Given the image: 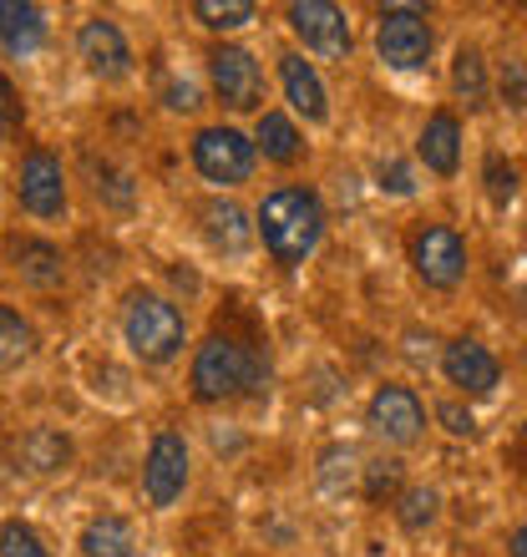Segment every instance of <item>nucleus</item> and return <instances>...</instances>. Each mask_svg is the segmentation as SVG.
I'll use <instances>...</instances> for the list:
<instances>
[{"mask_svg": "<svg viewBox=\"0 0 527 557\" xmlns=\"http://www.w3.org/2000/svg\"><path fill=\"white\" fill-rule=\"evenodd\" d=\"M376 188L381 193H391V198H410L416 193V162L410 158H381L376 162Z\"/></svg>", "mask_w": 527, "mask_h": 557, "instance_id": "nucleus-33", "label": "nucleus"}, {"mask_svg": "<svg viewBox=\"0 0 527 557\" xmlns=\"http://www.w3.org/2000/svg\"><path fill=\"white\" fill-rule=\"evenodd\" d=\"M441 512H446V497H441L437 482H406V492L391 502L395 528L406 532V537H416V543L441 528Z\"/></svg>", "mask_w": 527, "mask_h": 557, "instance_id": "nucleus-21", "label": "nucleus"}, {"mask_svg": "<svg viewBox=\"0 0 527 557\" xmlns=\"http://www.w3.org/2000/svg\"><path fill=\"white\" fill-rule=\"evenodd\" d=\"M406 492V461L395 451H381V456H366L360 461V497L370 507H381V502H395Z\"/></svg>", "mask_w": 527, "mask_h": 557, "instance_id": "nucleus-29", "label": "nucleus"}, {"mask_svg": "<svg viewBox=\"0 0 527 557\" xmlns=\"http://www.w3.org/2000/svg\"><path fill=\"white\" fill-rule=\"evenodd\" d=\"M118 335L127 345V355L147 370H168L183 360V350H193L188 309L177 305L173 294L152 289V284H132L118 299Z\"/></svg>", "mask_w": 527, "mask_h": 557, "instance_id": "nucleus-2", "label": "nucleus"}, {"mask_svg": "<svg viewBox=\"0 0 527 557\" xmlns=\"http://www.w3.org/2000/svg\"><path fill=\"white\" fill-rule=\"evenodd\" d=\"M5 264L26 289H61L66 284V253L41 234H15L5 244Z\"/></svg>", "mask_w": 527, "mask_h": 557, "instance_id": "nucleus-19", "label": "nucleus"}, {"mask_svg": "<svg viewBox=\"0 0 527 557\" xmlns=\"http://www.w3.org/2000/svg\"><path fill=\"white\" fill-rule=\"evenodd\" d=\"M315 486H320L324 497L360 492V451L345 446V441H330V446L315 456Z\"/></svg>", "mask_w": 527, "mask_h": 557, "instance_id": "nucleus-27", "label": "nucleus"}, {"mask_svg": "<svg viewBox=\"0 0 527 557\" xmlns=\"http://www.w3.org/2000/svg\"><path fill=\"white\" fill-rule=\"evenodd\" d=\"M162 107H168V112H183V117H198L208 107V87L204 82H188V76H168V82H162Z\"/></svg>", "mask_w": 527, "mask_h": 557, "instance_id": "nucleus-32", "label": "nucleus"}, {"mask_svg": "<svg viewBox=\"0 0 527 557\" xmlns=\"http://www.w3.org/2000/svg\"><path fill=\"white\" fill-rule=\"evenodd\" d=\"M502 557H527V517H517L513 528L502 532Z\"/></svg>", "mask_w": 527, "mask_h": 557, "instance_id": "nucleus-35", "label": "nucleus"}, {"mask_svg": "<svg viewBox=\"0 0 527 557\" xmlns=\"http://www.w3.org/2000/svg\"><path fill=\"white\" fill-rule=\"evenodd\" d=\"M137 492H143L147 512H173L177 502L193 492V441L177 425H158L147 436Z\"/></svg>", "mask_w": 527, "mask_h": 557, "instance_id": "nucleus-9", "label": "nucleus"}, {"mask_svg": "<svg viewBox=\"0 0 527 557\" xmlns=\"http://www.w3.org/2000/svg\"><path fill=\"white\" fill-rule=\"evenodd\" d=\"M269 381L264 355L234 330H208L188 350V400L193 406H234L244 396H259Z\"/></svg>", "mask_w": 527, "mask_h": 557, "instance_id": "nucleus-3", "label": "nucleus"}, {"mask_svg": "<svg viewBox=\"0 0 527 557\" xmlns=\"http://www.w3.org/2000/svg\"><path fill=\"white\" fill-rule=\"evenodd\" d=\"M188 15L198 30H208V41H238V30L259 21V5L254 0H193Z\"/></svg>", "mask_w": 527, "mask_h": 557, "instance_id": "nucleus-24", "label": "nucleus"}, {"mask_svg": "<svg viewBox=\"0 0 527 557\" xmlns=\"http://www.w3.org/2000/svg\"><path fill=\"white\" fill-rule=\"evenodd\" d=\"M523 436H527V416H523Z\"/></svg>", "mask_w": 527, "mask_h": 557, "instance_id": "nucleus-37", "label": "nucleus"}, {"mask_svg": "<svg viewBox=\"0 0 527 557\" xmlns=\"http://www.w3.org/2000/svg\"><path fill=\"white\" fill-rule=\"evenodd\" d=\"M11 193H15V208H21L30 223L72 219V173H66V162H61L57 147L30 143L26 152H21V162H15Z\"/></svg>", "mask_w": 527, "mask_h": 557, "instance_id": "nucleus-8", "label": "nucleus"}, {"mask_svg": "<svg viewBox=\"0 0 527 557\" xmlns=\"http://www.w3.org/2000/svg\"><path fill=\"white\" fill-rule=\"evenodd\" d=\"M410 162L426 168L437 183H456L462 168H467V117H456L446 102L431 107V112L421 117V127H416Z\"/></svg>", "mask_w": 527, "mask_h": 557, "instance_id": "nucleus-15", "label": "nucleus"}, {"mask_svg": "<svg viewBox=\"0 0 527 557\" xmlns=\"http://www.w3.org/2000/svg\"><path fill=\"white\" fill-rule=\"evenodd\" d=\"M198 234H204L208 249L223 253V259H244V253L259 244V238H254V213L244 203H234V198H223V193H213V198L198 203Z\"/></svg>", "mask_w": 527, "mask_h": 557, "instance_id": "nucleus-18", "label": "nucleus"}, {"mask_svg": "<svg viewBox=\"0 0 527 557\" xmlns=\"http://www.w3.org/2000/svg\"><path fill=\"white\" fill-rule=\"evenodd\" d=\"M366 431L381 441L385 451H410L431 431V406L410 381H381L366 396Z\"/></svg>", "mask_w": 527, "mask_h": 557, "instance_id": "nucleus-10", "label": "nucleus"}, {"mask_svg": "<svg viewBox=\"0 0 527 557\" xmlns=\"http://www.w3.org/2000/svg\"><path fill=\"white\" fill-rule=\"evenodd\" d=\"M370 46H376V61L385 72L401 76H421L431 61H437V15L426 5H376V21H370Z\"/></svg>", "mask_w": 527, "mask_h": 557, "instance_id": "nucleus-7", "label": "nucleus"}, {"mask_svg": "<svg viewBox=\"0 0 527 557\" xmlns=\"http://www.w3.org/2000/svg\"><path fill=\"white\" fill-rule=\"evenodd\" d=\"M437 370H441V381L452 385V396L456 400H487V396H498L502 391V355L487 345V339L477 335H452V339H441V350H437Z\"/></svg>", "mask_w": 527, "mask_h": 557, "instance_id": "nucleus-13", "label": "nucleus"}, {"mask_svg": "<svg viewBox=\"0 0 527 557\" xmlns=\"http://www.w3.org/2000/svg\"><path fill=\"white\" fill-rule=\"evenodd\" d=\"M249 137H254V152H259L264 168L294 173V168H305V162H309V133L290 117V112H284V107H274V102L254 117Z\"/></svg>", "mask_w": 527, "mask_h": 557, "instance_id": "nucleus-17", "label": "nucleus"}, {"mask_svg": "<svg viewBox=\"0 0 527 557\" xmlns=\"http://www.w3.org/2000/svg\"><path fill=\"white\" fill-rule=\"evenodd\" d=\"M76 46V61H82V72L91 82H102V87H122L132 72H137V51H132L127 30L112 21V15H87L72 36Z\"/></svg>", "mask_w": 527, "mask_h": 557, "instance_id": "nucleus-14", "label": "nucleus"}, {"mask_svg": "<svg viewBox=\"0 0 527 557\" xmlns=\"http://www.w3.org/2000/svg\"><path fill=\"white\" fill-rule=\"evenodd\" d=\"M274 87H279V107H284V112H290L305 133H309V127H330V122H335L324 72L305 57V51L279 46V51H274Z\"/></svg>", "mask_w": 527, "mask_h": 557, "instance_id": "nucleus-12", "label": "nucleus"}, {"mask_svg": "<svg viewBox=\"0 0 527 557\" xmlns=\"http://www.w3.org/2000/svg\"><path fill=\"white\" fill-rule=\"evenodd\" d=\"M36 355H41V330H36V320L0 299V375L26 370Z\"/></svg>", "mask_w": 527, "mask_h": 557, "instance_id": "nucleus-23", "label": "nucleus"}, {"mask_svg": "<svg viewBox=\"0 0 527 557\" xmlns=\"http://www.w3.org/2000/svg\"><path fill=\"white\" fill-rule=\"evenodd\" d=\"M492 91H498V107L507 117L527 122V51H502L492 57Z\"/></svg>", "mask_w": 527, "mask_h": 557, "instance_id": "nucleus-28", "label": "nucleus"}, {"mask_svg": "<svg viewBox=\"0 0 527 557\" xmlns=\"http://www.w3.org/2000/svg\"><path fill=\"white\" fill-rule=\"evenodd\" d=\"M477 183H482V198L498 213H507V208H517V198H523V168H517L502 147H487L482 162H477Z\"/></svg>", "mask_w": 527, "mask_h": 557, "instance_id": "nucleus-26", "label": "nucleus"}, {"mask_svg": "<svg viewBox=\"0 0 527 557\" xmlns=\"http://www.w3.org/2000/svg\"><path fill=\"white\" fill-rule=\"evenodd\" d=\"M21 122H26V107H21V91L5 72H0V143H11L21 133Z\"/></svg>", "mask_w": 527, "mask_h": 557, "instance_id": "nucleus-34", "label": "nucleus"}, {"mask_svg": "<svg viewBox=\"0 0 527 557\" xmlns=\"http://www.w3.org/2000/svg\"><path fill=\"white\" fill-rule=\"evenodd\" d=\"M15 451H21V461H26L36 476H57V471L72 467L76 446L66 431H57V425H30L26 436L15 441Z\"/></svg>", "mask_w": 527, "mask_h": 557, "instance_id": "nucleus-25", "label": "nucleus"}, {"mask_svg": "<svg viewBox=\"0 0 527 557\" xmlns=\"http://www.w3.org/2000/svg\"><path fill=\"white\" fill-rule=\"evenodd\" d=\"M188 168L208 193H238L259 177V152H254L249 127L219 117L198 122L188 133Z\"/></svg>", "mask_w": 527, "mask_h": 557, "instance_id": "nucleus-4", "label": "nucleus"}, {"mask_svg": "<svg viewBox=\"0 0 527 557\" xmlns=\"http://www.w3.org/2000/svg\"><path fill=\"white\" fill-rule=\"evenodd\" d=\"M446 97H452L456 117H487L498 107V91H492V51H487L477 36H462L452 46V61H446Z\"/></svg>", "mask_w": 527, "mask_h": 557, "instance_id": "nucleus-16", "label": "nucleus"}, {"mask_svg": "<svg viewBox=\"0 0 527 557\" xmlns=\"http://www.w3.org/2000/svg\"><path fill=\"white\" fill-rule=\"evenodd\" d=\"M76 553L82 557H137V528L122 512H97L76 532Z\"/></svg>", "mask_w": 527, "mask_h": 557, "instance_id": "nucleus-22", "label": "nucleus"}, {"mask_svg": "<svg viewBox=\"0 0 527 557\" xmlns=\"http://www.w3.org/2000/svg\"><path fill=\"white\" fill-rule=\"evenodd\" d=\"M406 264L426 294H462L471 278V244L452 219H416L406 228Z\"/></svg>", "mask_w": 527, "mask_h": 557, "instance_id": "nucleus-5", "label": "nucleus"}, {"mask_svg": "<svg viewBox=\"0 0 527 557\" xmlns=\"http://www.w3.org/2000/svg\"><path fill=\"white\" fill-rule=\"evenodd\" d=\"M456 557H487V553H456Z\"/></svg>", "mask_w": 527, "mask_h": 557, "instance_id": "nucleus-36", "label": "nucleus"}, {"mask_svg": "<svg viewBox=\"0 0 527 557\" xmlns=\"http://www.w3.org/2000/svg\"><path fill=\"white\" fill-rule=\"evenodd\" d=\"M0 557H51V547L26 517H5L0 522Z\"/></svg>", "mask_w": 527, "mask_h": 557, "instance_id": "nucleus-30", "label": "nucleus"}, {"mask_svg": "<svg viewBox=\"0 0 527 557\" xmlns=\"http://www.w3.org/2000/svg\"><path fill=\"white\" fill-rule=\"evenodd\" d=\"M431 425H441V431H446V436L452 441H477L482 436V425H477V411H471V406H462V400H437V406H431Z\"/></svg>", "mask_w": 527, "mask_h": 557, "instance_id": "nucleus-31", "label": "nucleus"}, {"mask_svg": "<svg viewBox=\"0 0 527 557\" xmlns=\"http://www.w3.org/2000/svg\"><path fill=\"white\" fill-rule=\"evenodd\" d=\"M204 87H208V102L223 107L229 117H259L264 107H269V72H264V57L244 41H208Z\"/></svg>", "mask_w": 527, "mask_h": 557, "instance_id": "nucleus-6", "label": "nucleus"}, {"mask_svg": "<svg viewBox=\"0 0 527 557\" xmlns=\"http://www.w3.org/2000/svg\"><path fill=\"white\" fill-rule=\"evenodd\" d=\"M284 30L294 36V51H305L315 66L320 61H351L355 51V15L335 0H290L284 5Z\"/></svg>", "mask_w": 527, "mask_h": 557, "instance_id": "nucleus-11", "label": "nucleus"}, {"mask_svg": "<svg viewBox=\"0 0 527 557\" xmlns=\"http://www.w3.org/2000/svg\"><path fill=\"white\" fill-rule=\"evenodd\" d=\"M51 26H46V11L30 5V0H0V57L11 61H30L46 46Z\"/></svg>", "mask_w": 527, "mask_h": 557, "instance_id": "nucleus-20", "label": "nucleus"}, {"mask_svg": "<svg viewBox=\"0 0 527 557\" xmlns=\"http://www.w3.org/2000/svg\"><path fill=\"white\" fill-rule=\"evenodd\" d=\"M324 234H330V203L305 177L264 188V198L254 203V238L269 253V264H279L284 274L305 269L320 253Z\"/></svg>", "mask_w": 527, "mask_h": 557, "instance_id": "nucleus-1", "label": "nucleus"}]
</instances>
